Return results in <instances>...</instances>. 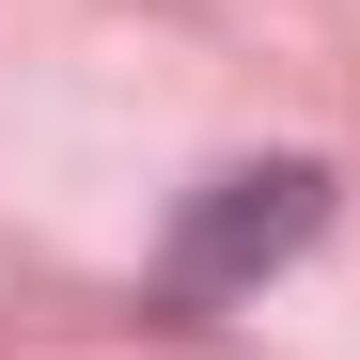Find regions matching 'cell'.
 <instances>
[{
	"label": "cell",
	"mask_w": 360,
	"mask_h": 360,
	"mask_svg": "<svg viewBox=\"0 0 360 360\" xmlns=\"http://www.w3.org/2000/svg\"><path fill=\"white\" fill-rule=\"evenodd\" d=\"M314 219H329V172L314 157H266V172H219V188L172 219V297H235V282H266L314 251Z\"/></svg>",
	"instance_id": "obj_1"
}]
</instances>
